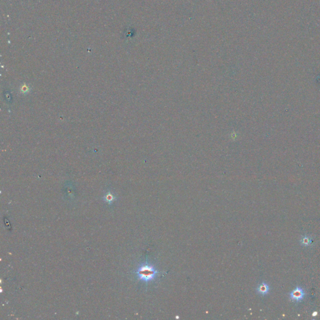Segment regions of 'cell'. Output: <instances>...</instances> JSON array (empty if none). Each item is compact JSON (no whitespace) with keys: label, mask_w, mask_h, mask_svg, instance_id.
I'll return each mask as SVG.
<instances>
[{"label":"cell","mask_w":320,"mask_h":320,"mask_svg":"<svg viewBox=\"0 0 320 320\" xmlns=\"http://www.w3.org/2000/svg\"><path fill=\"white\" fill-rule=\"evenodd\" d=\"M138 278L145 282H148L153 280L158 273L153 266L149 265H142L137 271Z\"/></svg>","instance_id":"cell-1"},{"label":"cell","mask_w":320,"mask_h":320,"mask_svg":"<svg viewBox=\"0 0 320 320\" xmlns=\"http://www.w3.org/2000/svg\"><path fill=\"white\" fill-rule=\"evenodd\" d=\"M289 299L291 301L299 303L304 298L306 293L301 287L298 286L289 294Z\"/></svg>","instance_id":"cell-2"},{"label":"cell","mask_w":320,"mask_h":320,"mask_svg":"<svg viewBox=\"0 0 320 320\" xmlns=\"http://www.w3.org/2000/svg\"><path fill=\"white\" fill-rule=\"evenodd\" d=\"M313 242L312 237L309 235H303L301 236L299 243L303 247H309Z\"/></svg>","instance_id":"cell-3"},{"label":"cell","mask_w":320,"mask_h":320,"mask_svg":"<svg viewBox=\"0 0 320 320\" xmlns=\"http://www.w3.org/2000/svg\"><path fill=\"white\" fill-rule=\"evenodd\" d=\"M257 291L260 294L265 295L267 294L270 291V286L266 283H262L257 288Z\"/></svg>","instance_id":"cell-4"},{"label":"cell","mask_w":320,"mask_h":320,"mask_svg":"<svg viewBox=\"0 0 320 320\" xmlns=\"http://www.w3.org/2000/svg\"><path fill=\"white\" fill-rule=\"evenodd\" d=\"M105 201H107L108 203H111L112 201H114L115 197L111 193H108L106 195V196L105 197Z\"/></svg>","instance_id":"cell-5"},{"label":"cell","mask_w":320,"mask_h":320,"mask_svg":"<svg viewBox=\"0 0 320 320\" xmlns=\"http://www.w3.org/2000/svg\"><path fill=\"white\" fill-rule=\"evenodd\" d=\"M318 314V312L317 311H314L313 313H312V316H316Z\"/></svg>","instance_id":"cell-6"}]
</instances>
